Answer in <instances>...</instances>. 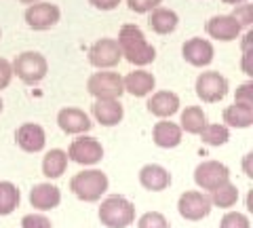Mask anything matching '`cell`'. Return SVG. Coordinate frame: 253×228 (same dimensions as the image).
I'll return each mask as SVG.
<instances>
[{"label":"cell","mask_w":253,"mask_h":228,"mask_svg":"<svg viewBox=\"0 0 253 228\" xmlns=\"http://www.w3.org/2000/svg\"><path fill=\"white\" fill-rule=\"evenodd\" d=\"M116 43L121 46L123 59H126L129 64L137 66V68H144L156 59V49L146 41L141 28L135 26V23H125V26L118 30Z\"/></svg>","instance_id":"6da1fadb"},{"label":"cell","mask_w":253,"mask_h":228,"mask_svg":"<svg viewBox=\"0 0 253 228\" xmlns=\"http://www.w3.org/2000/svg\"><path fill=\"white\" fill-rule=\"evenodd\" d=\"M97 218L106 228H126L135 222V205L121 194H112L101 201Z\"/></svg>","instance_id":"7a4b0ae2"},{"label":"cell","mask_w":253,"mask_h":228,"mask_svg":"<svg viewBox=\"0 0 253 228\" xmlns=\"http://www.w3.org/2000/svg\"><path fill=\"white\" fill-rule=\"evenodd\" d=\"M108 176L99 169H86L70 180V190L84 203H97L108 190Z\"/></svg>","instance_id":"3957f363"},{"label":"cell","mask_w":253,"mask_h":228,"mask_svg":"<svg viewBox=\"0 0 253 228\" xmlns=\"http://www.w3.org/2000/svg\"><path fill=\"white\" fill-rule=\"evenodd\" d=\"M13 76H17L23 85H38L49 72V61L38 51H23L11 61Z\"/></svg>","instance_id":"277c9868"},{"label":"cell","mask_w":253,"mask_h":228,"mask_svg":"<svg viewBox=\"0 0 253 228\" xmlns=\"http://www.w3.org/2000/svg\"><path fill=\"white\" fill-rule=\"evenodd\" d=\"M86 91L95 99H121V95L125 93L123 76L118 72H110V70H99V72L89 76Z\"/></svg>","instance_id":"5b68a950"},{"label":"cell","mask_w":253,"mask_h":228,"mask_svg":"<svg viewBox=\"0 0 253 228\" xmlns=\"http://www.w3.org/2000/svg\"><path fill=\"white\" fill-rule=\"evenodd\" d=\"M194 89L201 101H205V104H217V101H221L228 95L230 85H228V78L224 74L215 72V70H207V72H201L196 76Z\"/></svg>","instance_id":"8992f818"},{"label":"cell","mask_w":253,"mask_h":228,"mask_svg":"<svg viewBox=\"0 0 253 228\" xmlns=\"http://www.w3.org/2000/svg\"><path fill=\"white\" fill-rule=\"evenodd\" d=\"M23 19H26L28 28L30 30H36V32H44V30H51L59 23L61 19V11L57 4L53 2H34V4H28L26 9V15H23Z\"/></svg>","instance_id":"52a82bcc"},{"label":"cell","mask_w":253,"mask_h":228,"mask_svg":"<svg viewBox=\"0 0 253 228\" xmlns=\"http://www.w3.org/2000/svg\"><path fill=\"white\" fill-rule=\"evenodd\" d=\"M123 53L116 38H99L89 49V64L97 70H112L121 64Z\"/></svg>","instance_id":"ba28073f"},{"label":"cell","mask_w":253,"mask_h":228,"mask_svg":"<svg viewBox=\"0 0 253 228\" xmlns=\"http://www.w3.org/2000/svg\"><path fill=\"white\" fill-rule=\"evenodd\" d=\"M211 199L209 194H205L201 190H186L179 196L177 201V211L184 220H190V222H199V220L207 218L211 214Z\"/></svg>","instance_id":"9c48e42d"},{"label":"cell","mask_w":253,"mask_h":228,"mask_svg":"<svg viewBox=\"0 0 253 228\" xmlns=\"http://www.w3.org/2000/svg\"><path fill=\"white\" fill-rule=\"evenodd\" d=\"M68 159L74 161L78 165H97L104 159V146L99 144L97 137H89V136H81L76 137L68 148Z\"/></svg>","instance_id":"30bf717a"},{"label":"cell","mask_w":253,"mask_h":228,"mask_svg":"<svg viewBox=\"0 0 253 228\" xmlns=\"http://www.w3.org/2000/svg\"><path fill=\"white\" fill-rule=\"evenodd\" d=\"M226 180H230V169L219 161H203L196 165L194 169V182L201 190H213L219 184H224Z\"/></svg>","instance_id":"8fae6325"},{"label":"cell","mask_w":253,"mask_h":228,"mask_svg":"<svg viewBox=\"0 0 253 228\" xmlns=\"http://www.w3.org/2000/svg\"><path fill=\"white\" fill-rule=\"evenodd\" d=\"M181 55L188 61L190 66L194 68H207L213 61V55H215V49H213V43L207 41V38H190V41L184 43L181 46Z\"/></svg>","instance_id":"7c38bea8"},{"label":"cell","mask_w":253,"mask_h":228,"mask_svg":"<svg viewBox=\"0 0 253 228\" xmlns=\"http://www.w3.org/2000/svg\"><path fill=\"white\" fill-rule=\"evenodd\" d=\"M205 30H207V34L213 41H219V43H232L243 34V28L232 15H213L207 21Z\"/></svg>","instance_id":"4fadbf2b"},{"label":"cell","mask_w":253,"mask_h":228,"mask_svg":"<svg viewBox=\"0 0 253 228\" xmlns=\"http://www.w3.org/2000/svg\"><path fill=\"white\" fill-rule=\"evenodd\" d=\"M57 125H59V129L63 133H68V136H83V133L91 131V127H93L89 114H86L84 110L72 108V106L59 110Z\"/></svg>","instance_id":"5bb4252c"},{"label":"cell","mask_w":253,"mask_h":228,"mask_svg":"<svg viewBox=\"0 0 253 228\" xmlns=\"http://www.w3.org/2000/svg\"><path fill=\"white\" fill-rule=\"evenodd\" d=\"M179 106H181L179 95L173 91H156L148 97L146 104L148 112L156 116V119H171L173 114L179 112Z\"/></svg>","instance_id":"9a60e30c"},{"label":"cell","mask_w":253,"mask_h":228,"mask_svg":"<svg viewBox=\"0 0 253 228\" xmlns=\"http://www.w3.org/2000/svg\"><path fill=\"white\" fill-rule=\"evenodd\" d=\"M15 139H17V146L23 152L36 154V152L44 150L46 133L38 123H23L17 129V133H15Z\"/></svg>","instance_id":"2e32d148"},{"label":"cell","mask_w":253,"mask_h":228,"mask_svg":"<svg viewBox=\"0 0 253 228\" xmlns=\"http://www.w3.org/2000/svg\"><path fill=\"white\" fill-rule=\"evenodd\" d=\"M139 184L150 192H161L171 186V174L163 165L148 163L139 169Z\"/></svg>","instance_id":"e0dca14e"},{"label":"cell","mask_w":253,"mask_h":228,"mask_svg":"<svg viewBox=\"0 0 253 228\" xmlns=\"http://www.w3.org/2000/svg\"><path fill=\"white\" fill-rule=\"evenodd\" d=\"M123 85H125V93H129V95H133V97H148L156 87V78H154L152 72L139 68V70H135V72L126 74L123 78Z\"/></svg>","instance_id":"ac0fdd59"},{"label":"cell","mask_w":253,"mask_h":228,"mask_svg":"<svg viewBox=\"0 0 253 228\" xmlns=\"http://www.w3.org/2000/svg\"><path fill=\"white\" fill-rule=\"evenodd\" d=\"M93 116L101 127H114V125L123 121L125 108L121 104V99H95Z\"/></svg>","instance_id":"d6986e66"},{"label":"cell","mask_w":253,"mask_h":228,"mask_svg":"<svg viewBox=\"0 0 253 228\" xmlns=\"http://www.w3.org/2000/svg\"><path fill=\"white\" fill-rule=\"evenodd\" d=\"M61 203V192L57 186H53L49 182L36 184L30 190V205L38 211H51Z\"/></svg>","instance_id":"ffe728a7"},{"label":"cell","mask_w":253,"mask_h":228,"mask_svg":"<svg viewBox=\"0 0 253 228\" xmlns=\"http://www.w3.org/2000/svg\"><path fill=\"white\" fill-rule=\"evenodd\" d=\"M177 23H179L177 13L173 9H167V6H156V9L148 13V26L154 34L167 36L171 32H175Z\"/></svg>","instance_id":"44dd1931"},{"label":"cell","mask_w":253,"mask_h":228,"mask_svg":"<svg viewBox=\"0 0 253 228\" xmlns=\"http://www.w3.org/2000/svg\"><path fill=\"white\" fill-rule=\"evenodd\" d=\"M181 136H184V131L177 123H171L167 119H161V123L154 125L152 129V139L158 148H177L181 144Z\"/></svg>","instance_id":"7402d4cb"},{"label":"cell","mask_w":253,"mask_h":228,"mask_svg":"<svg viewBox=\"0 0 253 228\" xmlns=\"http://www.w3.org/2000/svg\"><path fill=\"white\" fill-rule=\"evenodd\" d=\"M224 125L232 129H247L253 125V106L239 104L234 101L232 106L224 110Z\"/></svg>","instance_id":"603a6c76"},{"label":"cell","mask_w":253,"mask_h":228,"mask_svg":"<svg viewBox=\"0 0 253 228\" xmlns=\"http://www.w3.org/2000/svg\"><path fill=\"white\" fill-rule=\"evenodd\" d=\"M68 152L61 150V148H53L44 154L42 159V176H46L49 180H57L66 174L68 169Z\"/></svg>","instance_id":"cb8c5ba5"},{"label":"cell","mask_w":253,"mask_h":228,"mask_svg":"<svg viewBox=\"0 0 253 228\" xmlns=\"http://www.w3.org/2000/svg\"><path fill=\"white\" fill-rule=\"evenodd\" d=\"M211 205L213 207H219V209H230L236 205V201H239V188L236 184H232L230 180H226L224 184H219L217 188H213L211 194Z\"/></svg>","instance_id":"d4e9b609"},{"label":"cell","mask_w":253,"mask_h":228,"mask_svg":"<svg viewBox=\"0 0 253 228\" xmlns=\"http://www.w3.org/2000/svg\"><path fill=\"white\" fill-rule=\"evenodd\" d=\"M205 125H207V114L203 112L201 106H188L179 116L181 131L190 133V136H199Z\"/></svg>","instance_id":"484cf974"},{"label":"cell","mask_w":253,"mask_h":228,"mask_svg":"<svg viewBox=\"0 0 253 228\" xmlns=\"http://www.w3.org/2000/svg\"><path fill=\"white\" fill-rule=\"evenodd\" d=\"M21 194L13 182H0V216H9L19 207Z\"/></svg>","instance_id":"4316f807"},{"label":"cell","mask_w":253,"mask_h":228,"mask_svg":"<svg viewBox=\"0 0 253 228\" xmlns=\"http://www.w3.org/2000/svg\"><path fill=\"white\" fill-rule=\"evenodd\" d=\"M199 136L203 139V144L207 146H224L230 139V127H226L221 123H207Z\"/></svg>","instance_id":"83f0119b"},{"label":"cell","mask_w":253,"mask_h":228,"mask_svg":"<svg viewBox=\"0 0 253 228\" xmlns=\"http://www.w3.org/2000/svg\"><path fill=\"white\" fill-rule=\"evenodd\" d=\"M232 17L239 21V26L245 30V28H251L253 26V4H249V0L247 2H241V4H236L234 6V11L230 13Z\"/></svg>","instance_id":"f1b7e54d"},{"label":"cell","mask_w":253,"mask_h":228,"mask_svg":"<svg viewBox=\"0 0 253 228\" xmlns=\"http://www.w3.org/2000/svg\"><path fill=\"white\" fill-rule=\"evenodd\" d=\"M137 228H169V220L161 211H148L137 220Z\"/></svg>","instance_id":"f546056e"},{"label":"cell","mask_w":253,"mask_h":228,"mask_svg":"<svg viewBox=\"0 0 253 228\" xmlns=\"http://www.w3.org/2000/svg\"><path fill=\"white\" fill-rule=\"evenodd\" d=\"M219 228H251V222L241 211H228V214L221 218Z\"/></svg>","instance_id":"4dcf8cb0"},{"label":"cell","mask_w":253,"mask_h":228,"mask_svg":"<svg viewBox=\"0 0 253 228\" xmlns=\"http://www.w3.org/2000/svg\"><path fill=\"white\" fill-rule=\"evenodd\" d=\"M21 228H53V222L44 214H28L21 218Z\"/></svg>","instance_id":"1f68e13d"},{"label":"cell","mask_w":253,"mask_h":228,"mask_svg":"<svg viewBox=\"0 0 253 228\" xmlns=\"http://www.w3.org/2000/svg\"><path fill=\"white\" fill-rule=\"evenodd\" d=\"M126 4H129V9L133 13H139V15H146L150 13L152 9L163 4V0H126Z\"/></svg>","instance_id":"d6a6232c"},{"label":"cell","mask_w":253,"mask_h":228,"mask_svg":"<svg viewBox=\"0 0 253 228\" xmlns=\"http://www.w3.org/2000/svg\"><path fill=\"white\" fill-rule=\"evenodd\" d=\"M234 101L239 104H247V106H253V81H247L236 87V93H234Z\"/></svg>","instance_id":"836d02e7"},{"label":"cell","mask_w":253,"mask_h":228,"mask_svg":"<svg viewBox=\"0 0 253 228\" xmlns=\"http://www.w3.org/2000/svg\"><path fill=\"white\" fill-rule=\"evenodd\" d=\"M11 81H13V66H11V61L4 59V57H0V91L9 87Z\"/></svg>","instance_id":"e575fe53"},{"label":"cell","mask_w":253,"mask_h":228,"mask_svg":"<svg viewBox=\"0 0 253 228\" xmlns=\"http://www.w3.org/2000/svg\"><path fill=\"white\" fill-rule=\"evenodd\" d=\"M241 68H243V74H247L249 78H253V49H249V51H243Z\"/></svg>","instance_id":"d590c367"},{"label":"cell","mask_w":253,"mask_h":228,"mask_svg":"<svg viewBox=\"0 0 253 228\" xmlns=\"http://www.w3.org/2000/svg\"><path fill=\"white\" fill-rule=\"evenodd\" d=\"M89 4L97 11H114L121 4V0H89Z\"/></svg>","instance_id":"8d00e7d4"},{"label":"cell","mask_w":253,"mask_h":228,"mask_svg":"<svg viewBox=\"0 0 253 228\" xmlns=\"http://www.w3.org/2000/svg\"><path fill=\"white\" fill-rule=\"evenodd\" d=\"M253 152H247L243 156V171H245V176L247 178H253Z\"/></svg>","instance_id":"74e56055"},{"label":"cell","mask_w":253,"mask_h":228,"mask_svg":"<svg viewBox=\"0 0 253 228\" xmlns=\"http://www.w3.org/2000/svg\"><path fill=\"white\" fill-rule=\"evenodd\" d=\"M249 49H253V30L251 28L243 34V41H241V51H249Z\"/></svg>","instance_id":"f35d334b"},{"label":"cell","mask_w":253,"mask_h":228,"mask_svg":"<svg viewBox=\"0 0 253 228\" xmlns=\"http://www.w3.org/2000/svg\"><path fill=\"white\" fill-rule=\"evenodd\" d=\"M221 2H226V4H232V6H236V4H241V2H247V0H221Z\"/></svg>","instance_id":"ab89813d"},{"label":"cell","mask_w":253,"mask_h":228,"mask_svg":"<svg viewBox=\"0 0 253 228\" xmlns=\"http://www.w3.org/2000/svg\"><path fill=\"white\" fill-rule=\"evenodd\" d=\"M21 4H34V2H41V0H17Z\"/></svg>","instance_id":"60d3db41"},{"label":"cell","mask_w":253,"mask_h":228,"mask_svg":"<svg viewBox=\"0 0 253 228\" xmlns=\"http://www.w3.org/2000/svg\"><path fill=\"white\" fill-rule=\"evenodd\" d=\"M2 108H4V104H2V97H0V112H2Z\"/></svg>","instance_id":"b9f144b4"},{"label":"cell","mask_w":253,"mask_h":228,"mask_svg":"<svg viewBox=\"0 0 253 228\" xmlns=\"http://www.w3.org/2000/svg\"><path fill=\"white\" fill-rule=\"evenodd\" d=\"M0 36H2V30H0Z\"/></svg>","instance_id":"7bdbcfd3"}]
</instances>
